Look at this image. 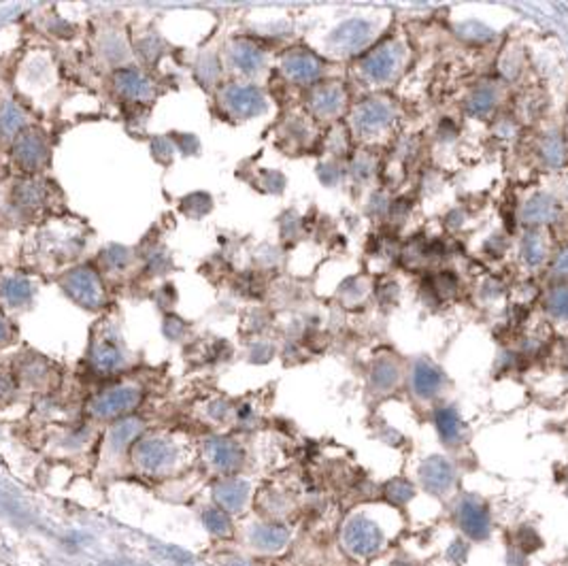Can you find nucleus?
I'll return each mask as SVG.
<instances>
[{"label":"nucleus","instance_id":"obj_3","mask_svg":"<svg viewBox=\"0 0 568 566\" xmlns=\"http://www.w3.org/2000/svg\"><path fill=\"white\" fill-rule=\"evenodd\" d=\"M226 107L239 115V117H250L254 113H260L264 109V98L262 94L252 87V85H232L224 92Z\"/></svg>","mask_w":568,"mask_h":566},{"label":"nucleus","instance_id":"obj_12","mask_svg":"<svg viewBox=\"0 0 568 566\" xmlns=\"http://www.w3.org/2000/svg\"><path fill=\"white\" fill-rule=\"evenodd\" d=\"M141 422L139 420H126V422H119L113 430H111V445L113 447H124L128 445L139 432H141Z\"/></svg>","mask_w":568,"mask_h":566},{"label":"nucleus","instance_id":"obj_17","mask_svg":"<svg viewBox=\"0 0 568 566\" xmlns=\"http://www.w3.org/2000/svg\"><path fill=\"white\" fill-rule=\"evenodd\" d=\"M338 107V96L334 90H321L317 96H315V109L321 111V113H330Z\"/></svg>","mask_w":568,"mask_h":566},{"label":"nucleus","instance_id":"obj_22","mask_svg":"<svg viewBox=\"0 0 568 566\" xmlns=\"http://www.w3.org/2000/svg\"><path fill=\"white\" fill-rule=\"evenodd\" d=\"M552 309H554L556 315L568 317V289H562V292H556V294H554Z\"/></svg>","mask_w":568,"mask_h":566},{"label":"nucleus","instance_id":"obj_15","mask_svg":"<svg viewBox=\"0 0 568 566\" xmlns=\"http://www.w3.org/2000/svg\"><path fill=\"white\" fill-rule=\"evenodd\" d=\"M366 70H368V75L375 77V79H383V77H387L390 70H392V55H390L387 51H383V53H375V55L368 60Z\"/></svg>","mask_w":568,"mask_h":566},{"label":"nucleus","instance_id":"obj_6","mask_svg":"<svg viewBox=\"0 0 568 566\" xmlns=\"http://www.w3.org/2000/svg\"><path fill=\"white\" fill-rule=\"evenodd\" d=\"M115 85L126 98H132V100H143L151 94V81L132 68H122L115 75Z\"/></svg>","mask_w":568,"mask_h":566},{"label":"nucleus","instance_id":"obj_18","mask_svg":"<svg viewBox=\"0 0 568 566\" xmlns=\"http://www.w3.org/2000/svg\"><path fill=\"white\" fill-rule=\"evenodd\" d=\"M205 524L213 530V533H218V535H222V533H228V528H230V524H228V518L222 513V511H207L205 513Z\"/></svg>","mask_w":568,"mask_h":566},{"label":"nucleus","instance_id":"obj_7","mask_svg":"<svg viewBox=\"0 0 568 566\" xmlns=\"http://www.w3.org/2000/svg\"><path fill=\"white\" fill-rule=\"evenodd\" d=\"M139 464L147 471H156L160 466H164L171 460V447L160 441V439H147L143 443H139L136 452H134Z\"/></svg>","mask_w":568,"mask_h":566},{"label":"nucleus","instance_id":"obj_2","mask_svg":"<svg viewBox=\"0 0 568 566\" xmlns=\"http://www.w3.org/2000/svg\"><path fill=\"white\" fill-rule=\"evenodd\" d=\"M141 402V392L136 388H113L96 396L90 405V411L96 417H117Z\"/></svg>","mask_w":568,"mask_h":566},{"label":"nucleus","instance_id":"obj_9","mask_svg":"<svg viewBox=\"0 0 568 566\" xmlns=\"http://www.w3.org/2000/svg\"><path fill=\"white\" fill-rule=\"evenodd\" d=\"M0 294L11 304H23L32 298V285L23 277H6L0 283Z\"/></svg>","mask_w":568,"mask_h":566},{"label":"nucleus","instance_id":"obj_1","mask_svg":"<svg viewBox=\"0 0 568 566\" xmlns=\"http://www.w3.org/2000/svg\"><path fill=\"white\" fill-rule=\"evenodd\" d=\"M66 294L83 306L96 309L105 302V289L98 275L90 269H77L64 279Z\"/></svg>","mask_w":568,"mask_h":566},{"label":"nucleus","instance_id":"obj_11","mask_svg":"<svg viewBox=\"0 0 568 566\" xmlns=\"http://www.w3.org/2000/svg\"><path fill=\"white\" fill-rule=\"evenodd\" d=\"M247 494V486L239 484V481H226L218 488V501L226 507V509H239L245 501Z\"/></svg>","mask_w":568,"mask_h":566},{"label":"nucleus","instance_id":"obj_14","mask_svg":"<svg viewBox=\"0 0 568 566\" xmlns=\"http://www.w3.org/2000/svg\"><path fill=\"white\" fill-rule=\"evenodd\" d=\"M0 126L4 132H17L23 126V113L17 105H4L2 113H0Z\"/></svg>","mask_w":568,"mask_h":566},{"label":"nucleus","instance_id":"obj_4","mask_svg":"<svg viewBox=\"0 0 568 566\" xmlns=\"http://www.w3.org/2000/svg\"><path fill=\"white\" fill-rule=\"evenodd\" d=\"M15 158L28 171L38 169L47 160V145H45V141L38 134L26 132L15 143Z\"/></svg>","mask_w":568,"mask_h":566},{"label":"nucleus","instance_id":"obj_10","mask_svg":"<svg viewBox=\"0 0 568 566\" xmlns=\"http://www.w3.org/2000/svg\"><path fill=\"white\" fill-rule=\"evenodd\" d=\"M209 458L220 469H232L239 464L241 452L237 449V445H232L228 441H215L209 445Z\"/></svg>","mask_w":568,"mask_h":566},{"label":"nucleus","instance_id":"obj_16","mask_svg":"<svg viewBox=\"0 0 568 566\" xmlns=\"http://www.w3.org/2000/svg\"><path fill=\"white\" fill-rule=\"evenodd\" d=\"M15 196H17V201H19L21 205H36V203H41V198H43V190H41L38 183H21V186L17 188Z\"/></svg>","mask_w":568,"mask_h":566},{"label":"nucleus","instance_id":"obj_20","mask_svg":"<svg viewBox=\"0 0 568 566\" xmlns=\"http://www.w3.org/2000/svg\"><path fill=\"white\" fill-rule=\"evenodd\" d=\"M105 258H107V262L113 267V269H124L126 265H128V260H130V254H128V250H124V247H111L107 254H105Z\"/></svg>","mask_w":568,"mask_h":566},{"label":"nucleus","instance_id":"obj_23","mask_svg":"<svg viewBox=\"0 0 568 566\" xmlns=\"http://www.w3.org/2000/svg\"><path fill=\"white\" fill-rule=\"evenodd\" d=\"M13 392V381L9 375H0V398L9 396Z\"/></svg>","mask_w":568,"mask_h":566},{"label":"nucleus","instance_id":"obj_8","mask_svg":"<svg viewBox=\"0 0 568 566\" xmlns=\"http://www.w3.org/2000/svg\"><path fill=\"white\" fill-rule=\"evenodd\" d=\"M285 73L296 81H311L319 73V64L309 53H291L285 60Z\"/></svg>","mask_w":568,"mask_h":566},{"label":"nucleus","instance_id":"obj_13","mask_svg":"<svg viewBox=\"0 0 568 566\" xmlns=\"http://www.w3.org/2000/svg\"><path fill=\"white\" fill-rule=\"evenodd\" d=\"M235 62L239 64L241 70L252 73V70H258L262 66V53L252 45H239L235 49Z\"/></svg>","mask_w":568,"mask_h":566},{"label":"nucleus","instance_id":"obj_24","mask_svg":"<svg viewBox=\"0 0 568 566\" xmlns=\"http://www.w3.org/2000/svg\"><path fill=\"white\" fill-rule=\"evenodd\" d=\"M6 338H9V326H6V321L0 317V343L6 341Z\"/></svg>","mask_w":568,"mask_h":566},{"label":"nucleus","instance_id":"obj_19","mask_svg":"<svg viewBox=\"0 0 568 566\" xmlns=\"http://www.w3.org/2000/svg\"><path fill=\"white\" fill-rule=\"evenodd\" d=\"M415 383H417V388H419L422 392H430V390H434L436 383H439V373H434V370H430V368L419 370V373H415Z\"/></svg>","mask_w":568,"mask_h":566},{"label":"nucleus","instance_id":"obj_5","mask_svg":"<svg viewBox=\"0 0 568 566\" xmlns=\"http://www.w3.org/2000/svg\"><path fill=\"white\" fill-rule=\"evenodd\" d=\"M92 360H94V366L98 370H105V373L115 370L124 362V356H122L117 336L102 334L100 338H96L94 349H92Z\"/></svg>","mask_w":568,"mask_h":566},{"label":"nucleus","instance_id":"obj_21","mask_svg":"<svg viewBox=\"0 0 568 566\" xmlns=\"http://www.w3.org/2000/svg\"><path fill=\"white\" fill-rule=\"evenodd\" d=\"M287 535L284 533V528H267L260 537V543L264 548H273V545H282L285 543Z\"/></svg>","mask_w":568,"mask_h":566},{"label":"nucleus","instance_id":"obj_25","mask_svg":"<svg viewBox=\"0 0 568 566\" xmlns=\"http://www.w3.org/2000/svg\"><path fill=\"white\" fill-rule=\"evenodd\" d=\"M560 267H564V269H568V252H567V256L562 258V262H560Z\"/></svg>","mask_w":568,"mask_h":566}]
</instances>
